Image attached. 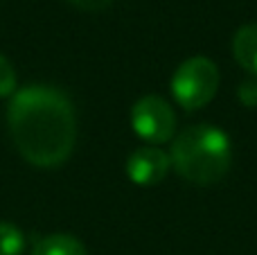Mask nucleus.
<instances>
[{"label": "nucleus", "mask_w": 257, "mask_h": 255, "mask_svg": "<svg viewBox=\"0 0 257 255\" xmlns=\"http://www.w3.org/2000/svg\"><path fill=\"white\" fill-rule=\"evenodd\" d=\"M7 124L18 154L34 167H59L77 140L72 102L52 86H25L12 95Z\"/></svg>", "instance_id": "1"}, {"label": "nucleus", "mask_w": 257, "mask_h": 255, "mask_svg": "<svg viewBox=\"0 0 257 255\" xmlns=\"http://www.w3.org/2000/svg\"><path fill=\"white\" fill-rule=\"evenodd\" d=\"M172 167L192 185H214L230 172L232 147L228 134L212 124H194L174 138Z\"/></svg>", "instance_id": "2"}, {"label": "nucleus", "mask_w": 257, "mask_h": 255, "mask_svg": "<svg viewBox=\"0 0 257 255\" xmlns=\"http://www.w3.org/2000/svg\"><path fill=\"white\" fill-rule=\"evenodd\" d=\"M219 68L208 57H190L172 75V95L185 111H196L214 99L219 90Z\"/></svg>", "instance_id": "3"}, {"label": "nucleus", "mask_w": 257, "mask_h": 255, "mask_svg": "<svg viewBox=\"0 0 257 255\" xmlns=\"http://www.w3.org/2000/svg\"><path fill=\"white\" fill-rule=\"evenodd\" d=\"M131 126L145 143L163 145L176 134V115L167 99L145 95L131 106Z\"/></svg>", "instance_id": "4"}, {"label": "nucleus", "mask_w": 257, "mask_h": 255, "mask_svg": "<svg viewBox=\"0 0 257 255\" xmlns=\"http://www.w3.org/2000/svg\"><path fill=\"white\" fill-rule=\"evenodd\" d=\"M169 167H172L169 154L156 145H145V147L133 149L126 158V176L142 188L163 183Z\"/></svg>", "instance_id": "5"}, {"label": "nucleus", "mask_w": 257, "mask_h": 255, "mask_svg": "<svg viewBox=\"0 0 257 255\" xmlns=\"http://www.w3.org/2000/svg\"><path fill=\"white\" fill-rule=\"evenodd\" d=\"M232 57L248 75L257 77V23H248L235 32Z\"/></svg>", "instance_id": "6"}, {"label": "nucleus", "mask_w": 257, "mask_h": 255, "mask_svg": "<svg viewBox=\"0 0 257 255\" xmlns=\"http://www.w3.org/2000/svg\"><path fill=\"white\" fill-rule=\"evenodd\" d=\"M30 255H88L86 246L68 233H52L41 237Z\"/></svg>", "instance_id": "7"}, {"label": "nucleus", "mask_w": 257, "mask_h": 255, "mask_svg": "<svg viewBox=\"0 0 257 255\" xmlns=\"http://www.w3.org/2000/svg\"><path fill=\"white\" fill-rule=\"evenodd\" d=\"M25 251V235L9 221H0V255H21Z\"/></svg>", "instance_id": "8"}, {"label": "nucleus", "mask_w": 257, "mask_h": 255, "mask_svg": "<svg viewBox=\"0 0 257 255\" xmlns=\"http://www.w3.org/2000/svg\"><path fill=\"white\" fill-rule=\"evenodd\" d=\"M16 93V70L5 54H0V97Z\"/></svg>", "instance_id": "9"}, {"label": "nucleus", "mask_w": 257, "mask_h": 255, "mask_svg": "<svg viewBox=\"0 0 257 255\" xmlns=\"http://www.w3.org/2000/svg\"><path fill=\"white\" fill-rule=\"evenodd\" d=\"M237 99H239L244 106L255 108L257 106V79L241 81L239 88H237Z\"/></svg>", "instance_id": "10"}, {"label": "nucleus", "mask_w": 257, "mask_h": 255, "mask_svg": "<svg viewBox=\"0 0 257 255\" xmlns=\"http://www.w3.org/2000/svg\"><path fill=\"white\" fill-rule=\"evenodd\" d=\"M70 3L84 12H99V9H106L113 0H70Z\"/></svg>", "instance_id": "11"}]
</instances>
